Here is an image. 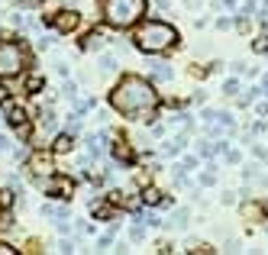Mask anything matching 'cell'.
<instances>
[{"label": "cell", "mask_w": 268, "mask_h": 255, "mask_svg": "<svg viewBox=\"0 0 268 255\" xmlns=\"http://www.w3.org/2000/svg\"><path fill=\"white\" fill-rule=\"evenodd\" d=\"M142 201H146L149 207H168L165 194H161V191H155V187H146V191H142Z\"/></svg>", "instance_id": "cell-8"}, {"label": "cell", "mask_w": 268, "mask_h": 255, "mask_svg": "<svg viewBox=\"0 0 268 255\" xmlns=\"http://www.w3.org/2000/svg\"><path fill=\"white\" fill-rule=\"evenodd\" d=\"M39 132H55V113L52 110H39Z\"/></svg>", "instance_id": "cell-9"}, {"label": "cell", "mask_w": 268, "mask_h": 255, "mask_svg": "<svg viewBox=\"0 0 268 255\" xmlns=\"http://www.w3.org/2000/svg\"><path fill=\"white\" fill-rule=\"evenodd\" d=\"M23 71V49L16 42L0 39V77H13Z\"/></svg>", "instance_id": "cell-4"}, {"label": "cell", "mask_w": 268, "mask_h": 255, "mask_svg": "<svg viewBox=\"0 0 268 255\" xmlns=\"http://www.w3.org/2000/svg\"><path fill=\"white\" fill-rule=\"evenodd\" d=\"M252 49H255L259 55H265V52H268V36H259V39L252 42Z\"/></svg>", "instance_id": "cell-15"}, {"label": "cell", "mask_w": 268, "mask_h": 255, "mask_svg": "<svg viewBox=\"0 0 268 255\" xmlns=\"http://www.w3.org/2000/svg\"><path fill=\"white\" fill-rule=\"evenodd\" d=\"M39 87H42V77H39V75L26 77V91H39Z\"/></svg>", "instance_id": "cell-17"}, {"label": "cell", "mask_w": 268, "mask_h": 255, "mask_svg": "<svg viewBox=\"0 0 268 255\" xmlns=\"http://www.w3.org/2000/svg\"><path fill=\"white\" fill-rule=\"evenodd\" d=\"M78 23H81V16L71 13V10H68V13H58V16H55V29H58V32H75Z\"/></svg>", "instance_id": "cell-5"}, {"label": "cell", "mask_w": 268, "mask_h": 255, "mask_svg": "<svg viewBox=\"0 0 268 255\" xmlns=\"http://www.w3.org/2000/svg\"><path fill=\"white\" fill-rule=\"evenodd\" d=\"M214 181H216V168H207L204 178H200V184H214Z\"/></svg>", "instance_id": "cell-19"}, {"label": "cell", "mask_w": 268, "mask_h": 255, "mask_svg": "<svg viewBox=\"0 0 268 255\" xmlns=\"http://www.w3.org/2000/svg\"><path fill=\"white\" fill-rule=\"evenodd\" d=\"M223 91H226V94H236L239 91V81H226V84H223Z\"/></svg>", "instance_id": "cell-21"}, {"label": "cell", "mask_w": 268, "mask_h": 255, "mask_svg": "<svg viewBox=\"0 0 268 255\" xmlns=\"http://www.w3.org/2000/svg\"><path fill=\"white\" fill-rule=\"evenodd\" d=\"M146 13V0H104V16L116 29H130Z\"/></svg>", "instance_id": "cell-3"}, {"label": "cell", "mask_w": 268, "mask_h": 255, "mask_svg": "<svg viewBox=\"0 0 268 255\" xmlns=\"http://www.w3.org/2000/svg\"><path fill=\"white\" fill-rule=\"evenodd\" d=\"M3 94H7V91H3V87H0V101H3Z\"/></svg>", "instance_id": "cell-24"}, {"label": "cell", "mask_w": 268, "mask_h": 255, "mask_svg": "<svg viewBox=\"0 0 268 255\" xmlns=\"http://www.w3.org/2000/svg\"><path fill=\"white\" fill-rule=\"evenodd\" d=\"M55 152H58V155L71 152V132H68V136H58V139H55Z\"/></svg>", "instance_id": "cell-13"}, {"label": "cell", "mask_w": 268, "mask_h": 255, "mask_svg": "<svg viewBox=\"0 0 268 255\" xmlns=\"http://www.w3.org/2000/svg\"><path fill=\"white\" fill-rule=\"evenodd\" d=\"M10 146V139H7V136H0V149H7Z\"/></svg>", "instance_id": "cell-23"}, {"label": "cell", "mask_w": 268, "mask_h": 255, "mask_svg": "<svg viewBox=\"0 0 268 255\" xmlns=\"http://www.w3.org/2000/svg\"><path fill=\"white\" fill-rule=\"evenodd\" d=\"M10 252H13V249H10L7 242H0V255H10Z\"/></svg>", "instance_id": "cell-22"}, {"label": "cell", "mask_w": 268, "mask_h": 255, "mask_svg": "<svg viewBox=\"0 0 268 255\" xmlns=\"http://www.w3.org/2000/svg\"><path fill=\"white\" fill-rule=\"evenodd\" d=\"M100 46H104V36H100V32H91V36L84 39V49H87V52H94V49H100Z\"/></svg>", "instance_id": "cell-12"}, {"label": "cell", "mask_w": 268, "mask_h": 255, "mask_svg": "<svg viewBox=\"0 0 268 255\" xmlns=\"http://www.w3.org/2000/svg\"><path fill=\"white\" fill-rule=\"evenodd\" d=\"M110 103H113V110H120V113L130 116V120H146V123H152L155 107H159V94L139 75H123L120 84L110 94Z\"/></svg>", "instance_id": "cell-1"}, {"label": "cell", "mask_w": 268, "mask_h": 255, "mask_svg": "<svg viewBox=\"0 0 268 255\" xmlns=\"http://www.w3.org/2000/svg\"><path fill=\"white\" fill-rule=\"evenodd\" d=\"M46 191H49V197H68V194H71V181L68 178H55Z\"/></svg>", "instance_id": "cell-7"}, {"label": "cell", "mask_w": 268, "mask_h": 255, "mask_svg": "<svg viewBox=\"0 0 268 255\" xmlns=\"http://www.w3.org/2000/svg\"><path fill=\"white\" fill-rule=\"evenodd\" d=\"M81 129V120H78V113L75 116H68V132H78Z\"/></svg>", "instance_id": "cell-20"}, {"label": "cell", "mask_w": 268, "mask_h": 255, "mask_svg": "<svg viewBox=\"0 0 268 255\" xmlns=\"http://www.w3.org/2000/svg\"><path fill=\"white\" fill-rule=\"evenodd\" d=\"M100 68H104V71H113L116 68V58H113V55H104V58H100Z\"/></svg>", "instance_id": "cell-16"}, {"label": "cell", "mask_w": 268, "mask_h": 255, "mask_svg": "<svg viewBox=\"0 0 268 255\" xmlns=\"http://www.w3.org/2000/svg\"><path fill=\"white\" fill-rule=\"evenodd\" d=\"M32 171H36V175H52V162H49V158H32Z\"/></svg>", "instance_id": "cell-11"}, {"label": "cell", "mask_w": 268, "mask_h": 255, "mask_svg": "<svg viewBox=\"0 0 268 255\" xmlns=\"http://www.w3.org/2000/svg\"><path fill=\"white\" fill-rule=\"evenodd\" d=\"M130 236H133V242H142V239H146V226H133Z\"/></svg>", "instance_id": "cell-18"}, {"label": "cell", "mask_w": 268, "mask_h": 255, "mask_svg": "<svg viewBox=\"0 0 268 255\" xmlns=\"http://www.w3.org/2000/svg\"><path fill=\"white\" fill-rule=\"evenodd\" d=\"M136 49L139 52H149V55H159L165 52V49H171L178 42V29L168 23H161V20H149V23H142L136 29Z\"/></svg>", "instance_id": "cell-2"}, {"label": "cell", "mask_w": 268, "mask_h": 255, "mask_svg": "<svg viewBox=\"0 0 268 255\" xmlns=\"http://www.w3.org/2000/svg\"><path fill=\"white\" fill-rule=\"evenodd\" d=\"M245 220H262V213H265V207H255V204H249V207L242 210Z\"/></svg>", "instance_id": "cell-14"}, {"label": "cell", "mask_w": 268, "mask_h": 255, "mask_svg": "<svg viewBox=\"0 0 268 255\" xmlns=\"http://www.w3.org/2000/svg\"><path fill=\"white\" fill-rule=\"evenodd\" d=\"M7 123L16 126V129H23V126H26V113H23L20 107H10V110H7Z\"/></svg>", "instance_id": "cell-10"}, {"label": "cell", "mask_w": 268, "mask_h": 255, "mask_svg": "<svg viewBox=\"0 0 268 255\" xmlns=\"http://www.w3.org/2000/svg\"><path fill=\"white\" fill-rule=\"evenodd\" d=\"M149 75H152V81H171V65L168 62H149Z\"/></svg>", "instance_id": "cell-6"}]
</instances>
